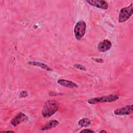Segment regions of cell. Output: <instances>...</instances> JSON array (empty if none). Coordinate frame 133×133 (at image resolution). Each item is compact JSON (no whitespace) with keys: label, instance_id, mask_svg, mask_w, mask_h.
Listing matches in <instances>:
<instances>
[{"label":"cell","instance_id":"obj_1","mask_svg":"<svg viewBox=\"0 0 133 133\" xmlns=\"http://www.w3.org/2000/svg\"><path fill=\"white\" fill-rule=\"evenodd\" d=\"M59 108V103L55 100L47 101L43 107L42 114L44 117H49L54 115Z\"/></svg>","mask_w":133,"mask_h":133},{"label":"cell","instance_id":"obj_2","mask_svg":"<svg viewBox=\"0 0 133 133\" xmlns=\"http://www.w3.org/2000/svg\"><path fill=\"white\" fill-rule=\"evenodd\" d=\"M119 98L118 95H109L100 97L90 98L88 100V102L91 104H95L98 103L111 102L117 100Z\"/></svg>","mask_w":133,"mask_h":133},{"label":"cell","instance_id":"obj_3","mask_svg":"<svg viewBox=\"0 0 133 133\" xmlns=\"http://www.w3.org/2000/svg\"><path fill=\"white\" fill-rule=\"evenodd\" d=\"M86 24L85 21L81 20L76 23L74 29V33L75 38L77 41H79L84 36L86 32Z\"/></svg>","mask_w":133,"mask_h":133},{"label":"cell","instance_id":"obj_4","mask_svg":"<svg viewBox=\"0 0 133 133\" xmlns=\"http://www.w3.org/2000/svg\"><path fill=\"white\" fill-rule=\"evenodd\" d=\"M133 6L132 3L127 7L122 8L118 15V22L122 23L126 21L132 15Z\"/></svg>","mask_w":133,"mask_h":133},{"label":"cell","instance_id":"obj_5","mask_svg":"<svg viewBox=\"0 0 133 133\" xmlns=\"http://www.w3.org/2000/svg\"><path fill=\"white\" fill-rule=\"evenodd\" d=\"M133 107L132 104L127 105L125 107L119 108L114 110V113L115 115H129L132 112Z\"/></svg>","mask_w":133,"mask_h":133},{"label":"cell","instance_id":"obj_6","mask_svg":"<svg viewBox=\"0 0 133 133\" xmlns=\"http://www.w3.org/2000/svg\"><path fill=\"white\" fill-rule=\"evenodd\" d=\"M28 119V117L26 115L23 113H19L17 114L11 121V124L13 126H16L20 124L22 122L26 121Z\"/></svg>","mask_w":133,"mask_h":133},{"label":"cell","instance_id":"obj_7","mask_svg":"<svg viewBox=\"0 0 133 133\" xmlns=\"http://www.w3.org/2000/svg\"><path fill=\"white\" fill-rule=\"evenodd\" d=\"M86 2L91 6L96 7L102 9H107L108 8V4L105 1H87Z\"/></svg>","mask_w":133,"mask_h":133},{"label":"cell","instance_id":"obj_8","mask_svg":"<svg viewBox=\"0 0 133 133\" xmlns=\"http://www.w3.org/2000/svg\"><path fill=\"white\" fill-rule=\"evenodd\" d=\"M112 47L111 42L108 39H104L100 42L97 46L98 49L99 51L104 52L109 50Z\"/></svg>","mask_w":133,"mask_h":133},{"label":"cell","instance_id":"obj_9","mask_svg":"<svg viewBox=\"0 0 133 133\" xmlns=\"http://www.w3.org/2000/svg\"><path fill=\"white\" fill-rule=\"evenodd\" d=\"M57 83L64 87H67V88H77L78 87L77 85L71 81H69V80H66V79H59L57 81Z\"/></svg>","mask_w":133,"mask_h":133},{"label":"cell","instance_id":"obj_10","mask_svg":"<svg viewBox=\"0 0 133 133\" xmlns=\"http://www.w3.org/2000/svg\"><path fill=\"white\" fill-rule=\"evenodd\" d=\"M59 124V122L57 120H51L49 122H47L46 124L44 125L43 127H41V130H46L50 129L52 128L56 127Z\"/></svg>","mask_w":133,"mask_h":133},{"label":"cell","instance_id":"obj_11","mask_svg":"<svg viewBox=\"0 0 133 133\" xmlns=\"http://www.w3.org/2000/svg\"><path fill=\"white\" fill-rule=\"evenodd\" d=\"M28 64L32 65H34V66H39L44 70H46L47 71H52V69L48 65H47V64L43 63V62H38V61H29Z\"/></svg>","mask_w":133,"mask_h":133},{"label":"cell","instance_id":"obj_12","mask_svg":"<svg viewBox=\"0 0 133 133\" xmlns=\"http://www.w3.org/2000/svg\"><path fill=\"white\" fill-rule=\"evenodd\" d=\"M91 124V121L89 118H83L78 122V124L82 127H87Z\"/></svg>","mask_w":133,"mask_h":133},{"label":"cell","instance_id":"obj_13","mask_svg":"<svg viewBox=\"0 0 133 133\" xmlns=\"http://www.w3.org/2000/svg\"><path fill=\"white\" fill-rule=\"evenodd\" d=\"M74 66L75 68H77V69H78L79 70H82V71H86V68L84 65H82L81 64L76 63V64H75L74 65Z\"/></svg>","mask_w":133,"mask_h":133},{"label":"cell","instance_id":"obj_14","mask_svg":"<svg viewBox=\"0 0 133 133\" xmlns=\"http://www.w3.org/2000/svg\"><path fill=\"white\" fill-rule=\"evenodd\" d=\"M28 96V93L26 91H22L20 93V97H25Z\"/></svg>","mask_w":133,"mask_h":133},{"label":"cell","instance_id":"obj_15","mask_svg":"<svg viewBox=\"0 0 133 133\" xmlns=\"http://www.w3.org/2000/svg\"><path fill=\"white\" fill-rule=\"evenodd\" d=\"M80 132H95L94 131L89 129H85L84 130H82L80 131Z\"/></svg>","mask_w":133,"mask_h":133},{"label":"cell","instance_id":"obj_16","mask_svg":"<svg viewBox=\"0 0 133 133\" xmlns=\"http://www.w3.org/2000/svg\"><path fill=\"white\" fill-rule=\"evenodd\" d=\"M96 62L98 63H102L103 62V60L101 58H96V59H93Z\"/></svg>","mask_w":133,"mask_h":133},{"label":"cell","instance_id":"obj_17","mask_svg":"<svg viewBox=\"0 0 133 133\" xmlns=\"http://www.w3.org/2000/svg\"><path fill=\"white\" fill-rule=\"evenodd\" d=\"M3 132H14V131H11V130H8V131H3Z\"/></svg>","mask_w":133,"mask_h":133},{"label":"cell","instance_id":"obj_18","mask_svg":"<svg viewBox=\"0 0 133 133\" xmlns=\"http://www.w3.org/2000/svg\"><path fill=\"white\" fill-rule=\"evenodd\" d=\"M100 132H107V131L103 130H101V131H100Z\"/></svg>","mask_w":133,"mask_h":133}]
</instances>
